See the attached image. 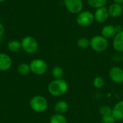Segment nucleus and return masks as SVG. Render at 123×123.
Returning <instances> with one entry per match:
<instances>
[{
	"label": "nucleus",
	"instance_id": "obj_1",
	"mask_svg": "<svg viewBox=\"0 0 123 123\" xmlns=\"http://www.w3.org/2000/svg\"><path fill=\"white\" fill-rule=\"evenodd\" d=\"M68 85L66 81L63 79H54L52 81L48 86L49 93L55 97H61L68 92Z\"/></svg>",
	"mask_w": 123,
	"mask_h": 123
},
{
	"label": "nucleus",
	"instance_id": "obj_2",
	"mask_svg": "<svg viewBox=\"0 0 123 123\" xmlns=\"http://www.w3.org/2000/svg\"><path fill=\"white\" fill-rule=\"evenodd\" d=\"M30 105L32 110L36 112H43L48 108V101L41 95L33 97L30 99Z\"/></svg>",
	"mask_w": 123,
	"mask_h": 123
},
{
	"label": "nucleus",
	"instance_id": "obj_3",
	"mask_svg": "<svg viewBox=\"0 0 123 123\" xmlns=\"http://www.w3.org/2000/svg\"><path fill=\"white\" fill-rule=\"evenodd\" d=\"M22 50L29 54L35 53L38 49V43L36 39L32 36H26L21 40Z\"/></svg>",
	"mask_w": 123,
	"mask_h": 123
},
{
	"label": "nucleus",
	"instance_id": "obj_4",
	"mask_svg": "<svg viewBox=\"0 0 123 123\" xmlns=\"http://www.w3.org/2000/svg\"><path fill=\"white\" fill-rule=\"evenodd\" d=\"M90 47L96 52H103L108 47V41L102 35H96L90 40Z\"/></svg>",
	"mask_w": 123,
	"mask_h": 123
},
{
	"label": "nucleus",
	"instance_id": "obj_5",
	"mask_svg": "<svg viewBox=\"0 0 123 123\" xmlns=\"http://www.w3.org/2000/svg\"><path fill=\"white\" fill-rule=\"evenodd\" d=\"M30 71L36 75L44 74L48 70L47 63L43 59H35L30 63Z\"/></svg>",
	"mask_w": 123,
	"mask_h": 123
},
{
	"label": "nucleus",
	"instance_id": "obj_6",
	"mask_svg": "<svg viewBox=\"0 0 123 123\" xmlns=\"http://www.w3.org/2000/svg\"><path fill=\"white\" fill-rule=\"evenodd\" d=\"M94 20V15L89 11H81L76 18L77 23L81 27H89Z\"/></svg>",
	"mask_w": 123,
	"mask_h": 123
},
{
	"label": "nucleus",
	"instance_id": "obj_7",
	"mask_svg": "<svg viewBox=\"0 0 123 123\" xmlns=\"http://www.w3.org/2000/svg\"><path fill=\"white\" fill-rule=\"evenodd\" d=\"M63 3L66 9L72 14H78L82 11V0H63Z\"/></svg>",
	"mask_w": 123,
	"mask_h": 123
},
{
	"label": "nucleus",
	"instance_id": "obj_8",
	"mask_svg": "<svg viewBox=\"0 0 123 123\" xmlns=\"http://www.w3.org/2000/svg\"><path fill=\"white\" fill-rule=\"evenodd\" d=\"M110 79L116 84L123 82V69L120 67L115 66L110 68L109 72Z\"/></svg>",
	"mask_w": 123,
	"mask_h": 123
},
{
	"label": "nucleus",
	"instance_id": "obj_9",
	"mask_svg": "<svg viewBox=\"0 0 123 123\" xmlns=\"http://www.w3.org/2000/svg\"><path fill=\"white\" fill-rule=\"evenodd\" d=\"M94 15V19L99 23L105 22L110 17L108 9H107L105 6H102L97 9Z\"/></svg>",
	"mask_w": 123,
	"mask_h": 123
},
{
	"label": "nucleus",
	"instance_id": "obj_10",
	"mask_svg": "<svg viewBox=\"0 0 123 123\" xmlns=\"http://www.w3.org/2000/svg\"><path fill=\"white\" fill-rule=\"evenodd\" d=\"M12 64V58L4 53H0V71H6L9 70Z\"/></svg>",
	"mask_w": 123,
	"mask_h": 123
},
{
	"label": "nucleus",
	"instance_id": "obj_11",
	"mask_svg": "<svg viewBox=\"0 0 123 123\" xmlns=\"http://www.w3.org/2000/svg\"><path fill=\"white\" fill-rule=\"evenodd\" d=\"M123 12V6H122V4H120L114 3V4H111L108 8L109 15H110V17H113V18H117V17H120L122 14Z\"/></svg>",
	"mask_w": 123,
	"mask_h": 123
},
{
	"label": "nucleus",
	"instance_id": "obj_12",
	"mask_svg": "<svg viewBox=\"0 0 123 123\" xmlns=\"http://www.w3.org/2000/svg\"><path fill=\"white\" fill-rule=\"evenodd\" d=\"M117 33V27L112 25H107L102 30V35L106 39L114 37Z\"/></svg>",
	"mask_w": 123,
	"mask_h": 123
},
{
	"label": "nucleus",
	"instance_id": "obj_13",
	"mask_svg": "<svg viewBox=\"0 0 123 123\" xmlns=\"http://www.w3.org/2000/svg\"><path fill=\"white\" fill-rule=\"evenodd\" d=\"M113 48L116 51L123 52V30L118 32L114 37Z\"/></svg>",
	"mask_w": 123,
	"mask_h": 123
},
{
	"label": "nucleus",
	"instance_id": "obj_14",
	"mask_svg": "<svg viewBox=\"0 0 123 123\" xmlns=\"http://www.w3.org/2000/svg\"><path fill=\"white\" fill-rule=\"evenodd\" d=\"M112 115L116 120H123V100L118 102L113 107Z\"/></svg>",
	"mask_w": 123,
	"mask_h": 123
},
{
	"label": "nucleus",
	"instance_id": "obj_15",
	"mask_svg": "<svg viewBox=\"0 0 123 123\" xmlns=\"http://www.w3.org/2000/svg\"><path fill=\"white\" fill-rule=\"evenodd\" d=\"M54 110H55V111L56 112L57 114L63 115L64 113H66L68 111V105L65 101H59L55 104Z\"/></svg>",
	"mask_w": 123,
	"mask_h": 123
},
{
	"label": "nucleus",
	"instance_id": "obj_16",
	"mask_svg": "<svg viewBox=\"0 0 123 123\" xmlns=\"http://www.w3.org/2000/svg\"><path fill=\"white\" fill-rule=\"evenodd\" d=\"M7 48L9 51L12 53L18 52L22 48L21 42L17 40H13L7 43Z\"/></svg>",
	"mask_w": 123,
	"mask_h": 123
},
{
	"label": "nucleus",
	"instance_id": "obj_17",
	"mask_svg": "<svg viewBox=\"0 0 123 123\" xmlns=\"http://www.w3.org/2000/svg\"><path fill=\"white\" fill-rule=\"evenodd\" d=\"M50 123H68V121L63 115L55 114L51 117Z\"/></svg>",
	"mask_w": 123,
	"mask_h": 123
},
{
	"label": "nucleus",
	"instance_id": "obj_18",
	"mask_svg": "<svg viewBox=\"0 0 123 123\" xmlns=\"http://www.w3.org/2000/svg\"><path fill=\"white\" fill-rule=\"evenodd\" d=\"M77 45L81 49H86L90 46V40L87 37H80L77 41Z\"/></svg>",
	"mask_w": 123,
	"mask_h": 123
},
{
	"label": "nucleus",
	"instance_id": "obj_19",
	"mask_svg": "<svg viewBox=\"0 0 123 123\" xmlns=\"http://www.w3.org/2000/svg\"><path fill=\"white\" fill-rule=\"evenodd\" d=\"M89 4L93 8H100L105 6L107 0H87Z\"/></svg>",
	"mask_w": 123,
	"mask_h": 123
},
{
	"label": "nucleus",
	"instance_id": "obj_20",
	"mask_svg": "<svg viewBox=\"0 0 123 123\" xmlns=\"http://www.w3.org/2000/svg\"><path fill=\"white\" fill-rule=\"evenodd\" d=\"M63 74H64L63 70L59 66H55L52 70V76L54 78V79H62V77L63 76Z\"/></svg>",
	"mask_w": 123,
	"mask_h": 123
},
{
	"label": "nucleus",
	"instance_id": "obj_21",
	"mask_svg": "<svg viewBox=\"0 0 123 123\" xmlns=\"http://www.w3.org/2000/svg\"><path fill=\"white\" fill-rule=\"evenodd\" d=\"M17 71H18L19 74L21 75H27L30 71V65H28L27 63H20L18 66Z\"/></svg>",
	"mask_w": 123,
	"mask_h": 123
},
{
	"label": "nucleus",
	"instance_id": "obj_22",
	"mask_svg": "<svg viewBox=\"0 0 123 123\" xmlns=\"http://www.w3.org/2000/svg\"><path fill=\"white\" fill-rule=\"evenodd\" d=\"M93 85L97 89H101L105 85V79L102 76H97L93 81Z\"/></svg>",
	"mask_w": 123,
	"mask_h": 123
},
{
	"label": "nucleus",
	"instance_id": "obj_23",
	"mask_svg": "<svg viewBox=\"0 0 123 123\" xmlns=\"http://www.w3.org/2000/svg\"><path fill=\"white\" fill-rule=\"evenodd\" d=\"M99 112L102 117L109 115H112V109L109 106H102L99 110Z\"/></svg>",
	"mask_w": 123,
	"mask_h": 123
},
{
	"label": "nucleus",
	"instance_id": "obj_24",
	"mask_svg": "<svg viewBox=\"0 0 123 123\" xmlns=\"http://www.w3.org/2000/svg\"><path fill=\"white\" fill-rule=\"evenodd\" d=\"M117 120L112 115H109L102 117V122L103 123H115Z\"/></svg>",
	"mask_w": 123,
	"mask_h": 123
},
{
	"label": "nucleus",
	"instance_id": "obj_25",
	"mask_svg": "<svg viewBox=\"0 0 123 123\" xmlns=\"http://www.w3.org/2000/svg\"><path fill=\"white\" fill-rule=\"evenodd\" d=\"M4 33V25L0 22V38L3 36Z\"/></svg>",
	"mask_w": 123,
	"mask_h": 123
},
{
	"label": "nucleus",
	"instance_id": "obj_26",
	"mask_svg": "<svg viewBox=\"0 0 123 123\" xmlns=\"http://www.w3.org/2000/svg\"><path fill=\"white\" fill-rule=\"evenodd\" d=\"M115 3H117V4H123V0H114Z\"/></svg>",
	"mask_w": 123,
	"mask_h": 123
},
{
	"label": "nucleus",
	"instance_id": "obj_27",
	"mask_svg": "<svg viewBox=\"0 0 123 123\" xmlns=\"http://www.w3.org/2000/svg\"><path fill=\"white\" fill-rule=\"evenodd\" d=\"M4 1H6V0H0V3H1V2H4Z\"/></svg>",
	"mask_w": 123,
	"mask_h": 123
},
{
	"label": "nucleus",
	"instance_id": "obj_28",
	"mask_svg": "<svg viewBox=\"0 0 123 123\" xmlns=\"http://www.w3.org/2000/svg\"><path fill=\"white\" fill-rule=\"evenodd\" d=\"M122 61H123V56H122Z\"/></svg>",
	"mask_w": 123,
	"mask_h": 123
},
{
	"label": "nucleus",
	"instance_id": "obj_29",
	"mask_svg": "<svg viewBox=\"0 0 123 123\" xmlns=\"http://www.w3.org/2000/svg\"><path fill=\"white\" fill-rule=\"evenodd\" d=\"M122 6H123V4H122Z\"/></svg>",
	"mask_w": 123,
	"mask_h": 123
},
{
	"label": "nucleus",
	"instance_id": "obj_30",
	"mask_svg": "<svg viewBox=\"0 0 123 123\" xmlns=\"http://www.w3.org/2000/svg\"></svg>",
	"mask_w": 123,
	"mask_h": 123
}]
</instances>
